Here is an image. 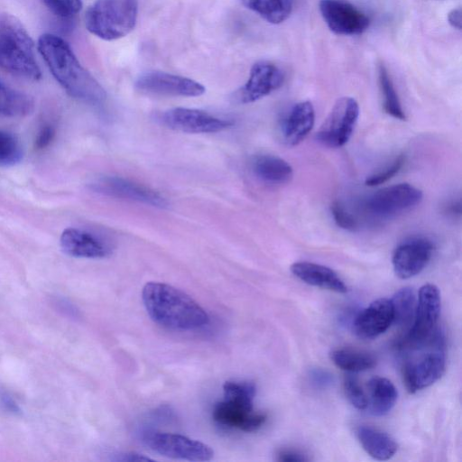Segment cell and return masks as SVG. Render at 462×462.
I'll list each match as a JSON object with an SVG mask.
<instances>
[{
	"instance_id": "5b68a950",
	"label": "cell",
	"mask_w": 462,
	"mask_h": 462,
	"mask_svg": "<svg viewBox=\"0 0 462 462\" xmlns=\"http://www.w3.org/2000/svg\"><path fill=\"white\" fill-rule=\"evenodd\" d=\"M402 349L412 352V355H408L402 366L403 383L409 393H414L430 386L444 374V337L439 329L428 341Z\"/></svg>"
},
{
	"instance_id": "3957f363",
	"label": "cell",
	"mask_w": 462,
	"mask_h": 462,
	"mask_svg": "<svg viewBox=\"0 0 462 462\" xmlns=\"http://www.w3.org/2000/svg\"><path fill=\"white\" fill-rule=\"evenodd\" d=\"M0 67L23 79L42 78L32 38L23 23L7 13L0 14Z\"/></svg>"
},
{
	"instance_id": "30bf717a",
	"label": "cell",
	"mask_w": 462,
	"mask_h": 462,
	"mask_svg": "<svg viewBox=\"0 0 462 462\" xmlns=\"http://www.w3.org/2000/svg\"><path fill=\"white\" fill-rule=\"evenodd\" d=\"M319 9L328 29L337 35H358L370 25L369 17L345 0H319Z\"/></svg>"
},
{
	"instance_id": "f1b7e54d",
	"label": "cell",
	"mask_w": 462,
	"mask_h": 462,
	"mask_svg": "<svg viewBox=\"0 0 462 462\" xmlns=\"http://www.w3.org/2000/svg\"><path fill=\"white\" fill-rule=\"evenodd\" d=\"M23 157V150L19 139L13 134L0 130V167L14 166Z\"/></svg>"
},
{
	"instance_id": "7c38bea8",
	"label": "cell",
	"mask_w": 462,
	"mask_h": 462,
	"mask_svg": "<svg viewBox=\"0 0 462 462\" xmlns=\"http://www.w3.org/2000/svg\"><path fill=\"white\" fill-rule=\"evenodd\" d=\"M135 88L147 94L174 97H199L206 91L203 85L191 79L162 71L143 73L135 81Z\"/></svg>"
},
{
	"instance_id": "6da1fadb",
	"label": "cell",
	"mask_w": 462,
	"mask_h": 462,
	"mask_svg": "<svg viewBox=\"0 0 462 462\" xmlns=\"http://www.w3.org/2000/svg\"><path fill=\"white\" fill-rule=\"evenodd\" d=\"M37 46L51 73L70 97L92 105L106 99L105 89L80 64L64 39L44 33L39 38Z\"/></svg>"
},
{
	"instance_id": "e0dca14e",
	"label": "cell",
	"mask_w": 462,
	"mask_h": 462,
	"mask_svg": "<svg viewBox=\"0 0 462 462\" xmlns=\"http://www.w3.org/2000/svg\"><path fill=\"white\" fill-rule=\"evenodd\" d=\"M393 321V310L391 300L380 298L356 316L353 331L361 339H373L385 332Z\"/></svg>"
},
{
	"instance_id": "ac0fdd59",
	"label": "cell",
	"mask_w": 462,
	"mask_h": 462,
	"mask_svg": "<svg viewBox=\"0 0 462 462\" xmlns=\"http://www.w3.org/2000/svg\"><path fill=\"white\" fill-rule=\"evenodd\" d=\"M61 250L78 258L98 259L110 254V248L93 234L74 227L63 230L60 238Z\"/></svg>"
},
{
	"instance_id": "cb8c5ba5",
	"label": "cell",
	"mask_w": 462,
	"mask_h": 462,
	"mask_svg": "<svg viewBox=\"0 0 462 462\" xmlns=\"http://www.w3.org/2000/svg\"><path fill=\"white\" fill-rule=\"evenodd\" d=\"M34 101L27 94L14 89L0 79V117L18 118L32 114Z\"/></svg>"
},
{
	"instance_id": "8992f818",
	"label": "cell",
	"mask_w": 462,
	"mask_h": 462,
	"mask_svg": "<svg viewBox=\"0 0 462 462\" xmlns=\"http://www.w3.org/2000/svg\"><path fill=\"white\" fill-rule=\"evenodd\" d=\"M137 15V0H96L86 11L85 25L95 36L114 41L134 30Z\"/></svg>"
},
{
	"instance_id": "f35d334b",
	"label": "cell",
	"mask_w": 462,
	"mask_h": 462,
	"mask_svg": "<svg viewBox=\"0 0 462 462\" xmlns=\"http://www.w3.org/2000/svg\"><path fill=\"white\" fill-rule=\"evenodd\" d=\"M55 304L59 306L60 310L66 311V313L73 314L74 312L72 305L64 300H58Z\"/></svg>"
},
{
	"instance_id": "f546056e",
	"label": "cell",
	"mask_w": 462,
	"mask_h": 462,
	"mask_svg": "<svg viewBox=\"0 0 462 462\" xmlns=\"http://www.w3.org/2000/svg\"><path fill=\"white\" fill-rule=\"evenodd\" d=\"M344 392L349 402L357 410L367 409L368 398L357 378L347 374L344 379Z\"/></svg>"
},
{
	"instance_id": "2e32d148",
	"label": "cell",
	"mask_w": 462,
	"mask_h": 462,
	"mask_svg": "<svg viewBox=\"0 0 462 462\" xmlns=\"http://www.w3.org/2000/svg\"><path fill=\"white\" fill-rule=\"evenodd\" d=\"M93 189L105 195L137 201L156 208H163L168 206L166 199L160 193L121 177H105L93 184Z\"/></svg>"
},
{
	"instance_id": "277c9868",
	"label": "cell",
	"mask_w": 462,
	"mask_h": 462,
	"mask_svg": "<svg viewBox=\"0 0 462 462\" xmlns=\"http://www.w3.org/2000/svg\"><path fill=\"white\" fill-rule=\"evenodd\" d=\"M224 399L212 411L214 420L221 426L245 432L259 430L266 421L265 413L254 411L255 384L249 381H226Z\"/></svg>"
},
{
	"instance_id": "7402d4cb",
	"label": "cell",
	"mask_w": 462,
	"mask_h": 462,
	"mask_svg": "<svg viewBox=\"0 0 462 462\" xmlns=\"http://www.w3.org/2000/svg\"><path fill=\"white\" fill-rule=\"evenodd\" d=\"M252 169L261 180L270 184H284L293 177L291 166L285 160L271 154L255 156Z\"/></svg>"
},
{
	"instance_id": "9a60e30c",
	"label": "cell",
	"mask_w": 462,
	"mask_h": 462,
	"mask_svg": "<svg viewBox=\"0 0 462 462\" xmlns=\"http://www.w3.org/2000/svg\"><path fill=\"white\" fill-rule=\"evenodd\" d=\"M434 246L424 238H414L401 244L393 252V266L396 276L409 279L419 274L431 259Z\"/></svg>"
},
{
	"instance_id": "d590c367",
	"label": "cell",
	"mask_w": 462,
	"mask_h": 462,
	"mask_svg": "<svg viewBox=\"0 0 462 462\" xmlns=\"http://www.w3.org/2000/svg\"><path fill=\"white\" fill-rule=\"evenodd\" d=\"M276 459L282 462H302L307 461L308 457L298 450L282 449L277 453Z\"/></svg>"
},
{
	"instance_id": "8d00e7d4",
	"label": "cell",
	"mask_w": 462,
	"mask_h": 462,
	"mask_svg": "<svg viewBox=\"0 0 462 462\" xmlns=\"http://www.w3.org/2000/svg\"><path fill=\"white\" fill-rule=\"evenodd\" d=\"M461 17V8H454L448 14V22L453 28L460 31L462 27Z\"/></svg>"
},
{
	"instance_id": "5bb4252c",
	"label": "cell",
	"mask_w": 462,
	"mask_h": 462,
	"mask_svg": "<svg viewBox=\"0 0 462 462\" xmlns=\"http://www.w3.org/2000/svg\"><path fill=\"white\" fill-rule=\"evenodd\" d=\"M161 121L167 127L191 134L216 133L233 125L231 120L216 117L205 111L176 107L164 112Z\"/></svg>"
},
{
	"instance_id": "ffe728a7",
	"label": "cell",
	"mask_w": 462,
	"mask_h": 462,
	"mask_svg": "<svg viewBox=\"0 0 462 462\" xmlns=\"http://www.w3.org/2000/svg\"><path fill=\"white\" fill-rule=\"evenodd\" d=\"M291 272L303 282L329 290L337 293H346L347 286L332 269L314 263L297 262L291 264Z\"/></svg>"
},
{
	"instance_id": "836d02e7",
	"label": "cell",
	"mask_w": 462,
	"mask_h": 462,
	"mask_svg": "<svg viewBox=\"0 0 462 462\" xmlns=\"http://www.w3.org/2000/svg\"><path fill=\"white\" fill-rule=\"evenodd\" d=\"M56 134L55 127L49 123H46L39 129L34 141V147L36 150H43L47 148L53 141Z\"/></svg>"
},
{
	"instance_id": "4316f807",
	"label": "cell",
	"mask_w": 462,
	"mask_h": 462,
	"mask_svg": "<svg viewBox=\"0 0 462 462\" xmlns=\"http://www.w3.org/2000/svg\"><path fill=\"white\" fill-rule=\"evenodd\" d=\"M391 302L393 310V323L409 330L414 319L417 303L413 290L410 287L398 290L391 299Z\"/></svg>"
},
{
	"instance_id": "8fae6325",
	"label": "cell",
	"mask_w": 462,
	"mask_h": 462,
	"mask_svg": "<svg viewBox=\"0 0 462 462\" xmlns=\"http://www.w3.org/2000/svg\"><path fill=\"white\" fill-rule=\"evenodd\" d=\"M421 199V190L409 183H399L374 193L366 202V208L374 216L389 217L415 207Z\"/></svg>"
},
{
	"instance_id": "e575fe53",
	"label": "cell",
	"mask_w": 462,
	"mask_h": 462,
	"mask_svg": "<svg viewBox=\"0 0 462 462\" xmlns=\"http://www.w3.org/2000/svg\"><path fill=\"white\" fill-rule=\"evenodd\" d=\"M0 406L11 414L17 415L21 413V409L13 397L6 392H0Z\"/></svg>"
},
{
	"instance_id": "4fadbf2b",
	"label": "cell",
	"mask_w": 462,
	"mask_h": 462,
	"mask_svg": "<svg viewBox=\"0 0 462 462\" xmlns=\"http://www.w3.org/2000/svg\"><path fill=\"white\" fill-rule=\"evenodd\" d=\"M284 74L275 64L260 60L254 63L245 85L234 95L237 103L254 102L278 89L283 83Z\"/></svg>"
},
{
	"instance_id": "4dcf8cb0",
	"label": "cell",
	"mask_w": 462,
	"mask_h": 462,
	"mask_svg": "<svg viewBox=\"0 0 462 462\" xmlns=\"http://www.w3.org/2000/svg\"><path fill=\"white\" fill-rule=\"evenodd\" d=\"M404 162L405 156L403 154L398 155L391 164L384 167L383 170L367 177L365 180V185L374 187L386 182L400 171Z\"/></svg>"
},
{
	"instance_id": "484cf974",
	"label": "cell",
	"mask_w": 462,
	"mask_h": 462,
	"mask_svg": "<svg viewBox=\"0 0 462 462\" xmlns=\"http://www.w3.org/2000/svg\"><path fill=\"white\" fill-rule=\"evenodd\" d=\"M241 3L273 24L287 20L292 11V0H241Z\"/></svg>"
},
{
	"instance_id": "83f0119b",
	"label": "cell",
	"mask_w": 462,
	"mask_h": 462,
	"mask_svg": "<svg viewBox=\"0 0 462 462\" xmlns=\"http://www.w3.org/2000/svg\"><path fill=\"white\" fill-rule=\"evenodd\" d=\"M378 80L384 111L396 119L405 120L406 116L404 110L402 109L391 77L383 65L379 66Z\"/></svg>"
},
{
	"instance_id": "44dd1931",
	"label": "cell",
	"mask_w": 462,
	"mask_h": 462,
	"mask_svg": "<svg viewBox=\"0 0 462 462\" xmlns=\"http://www.w3.org/2000/svg\"><path fill=\"white\" fill-rule=\"evenodd\" d=\"M356 437L364 450L373 458L388 460L398 449V444L389 434L376 428L362 425L356 429Z\"/></svg>"
},
{
	"instance_id": "52a82bcc",
	"label": "cell",
	"mask_w": 462,
	"mask_h": 462,
	"mask_svg": "<svg viewBox=\"0 0 462 462\" xmlns=\"http://www.w3.org/2000/svg\"><path fill=\"white\" fill-rule=\"evenodd\" d=\"M441 299L439 288L432 283L420 287L418 294L414 319L400 346L420 345L429 340L438 330Z\"/></svg>"
},
{
	"instance_id": "1f68e13d",
	"label": "cell",
	"mask_w": 462,
	"mask_h": 462,
	"mask_svg": "<svg viewBox=\"0 0 462 462\" xmlns=\"http://www.w3.org/2000/svg\"><path fill=\"white\" fill-rule=\"evenodd\" d=\"M44 5L55 15L61 18H70L81 9V0H42Z\"/></svg>"
},
{
	"instance_id": "7a4b0ae2",
	"label": "cell",
	"mask_w": 462,
	"mask_h": 462,
	"mask_svg": "<svg viewBox=\"0 0 462 462\" xmlns=\"http://www.w3.org/2000/svg\"><path fill=\"white\" fill-rule=\"evenodd\" d=\"M142 300L150 318L174 330H195L209 322L206 310L189 295L171 285L150 282L142 291Z\"/></svg>"
},
{
	"instance_id": "ba28073f",
	"label": "cell",
	"mask_w": 462,
	"mask_h": 462,
	"mask_svg": "<svg viewBox=\"0 0 462 462\" xmlns=\"http://www.w3.org/2000/svg\"><path fill=\"white\" fill-rule=\"evenodd\" d=\"M143 442L156 453L175 459L208 461L214 451L208 445L189 437L161 431H145Z\"/></svg>"
},
{
	"instance_id": "d6986e66",
	"label": "cell",
	"mask_w": 462,
	"mask_h": 462,
	"mask_svg": "<svg viewBox=\"0 0 462 462\" xmlns=\"http://www.w3.org/2000/svg\"><path fill=\"white\" fill-rule=\"evenodd\" d=\"M315 123V110L310 101L295 104L285 116L282 132L284 142L294 146L303 141L312 130Z\"/></svg>"
},
{
	"instance_id": "d6a6232c",
	"label": "cell",
	"mask_w": 462,
	"mask_h": 462,
	"mask_svg": "<svg viewBox=\"0 0 462 462\" xmlns=\"http://www.w3.org/2000/svg\"><path fill=\"white\" fill-rule=\"evenodd\" d=\"M331 213L334 221L339 227L349 231L356 229L357 221L339 201H334L332 203Z\"/></svg>"
},
{
	"instance_id": "d4e9b609",
	"label": "cell",
	"mask_w": 462,
	"mask_h": 462,
	"mask_svg": "<svg viewBox=\"0 0 462 462\" xmlns=\"http://www.w3.org/2000/svg\"><path fill=\"white\" fill-rule=\"evenodd\" d=\"M330 359L337 367L349 373L366 371L376 365L372 354L351 347L334 349L330 352Z\"/></svg>"
},
{
	"instance_id": "9c48e42d",
	"label": "cell",
	"mask_w": 462,
	"mask_h": 462,
	"mask_svg": "<svg viewBox=\"0 0 462 462\" xmlns=\"http://www.w3.org/2000/svg\"><path fill=\"white\" fill-rule=\"evenodd\" d=\"M359 116L357 101L351 97H342L334 104L317 133L322 144L339 148L350 139Z\"/></svg>"
},
{
	"instance_id": "603a6c76",
	"label": "cell",
	"mask_w": 462,
	"mask_h": 462,
	"mask_svg": "<svg viewBox=\"0 0 462 462\" xmlns=\"http://www.w3.org/2000/svg\"><path fill=\"white\" fill-rule=\"evenodd\" d=\"M368 408L374 416L386 415L395 405L398 393L394 384L382 376L372 377L368 382Z\"/></svg>"
},
{
	"instance_id": "74e56055",
	"label": "cell",
	"mask_w": 462,
	"mask_h": 462,
	"mask_svg": "<svg viewBox=\"0 0 462 462\" xmlns=\"http://www.w3.org/2000/svg\"><path fill=\"white\" fill-rule=\"evenodd\" d=\"M114 460L123 461V462H134V461H149L152 459L148 457L142 455V454L132 452V453L120 454Z\"/></svg>"
}]
</instances>
